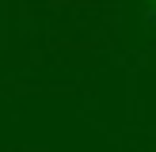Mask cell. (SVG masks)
<instances>
[{"label": "cell", "instance_id": "1", "mask_svg": "<svg viewBox=\"0 0 156 152\" xmlns=\"http://www.w3.org/2000/svg\"><path fill=\"white\" fill-rule=\"evenodd\" d=\"M145 19H149V23H156V8H149V12H145Z\"/></svg>", "mask_w": 156, "mask_h": 152}]
</instances>
